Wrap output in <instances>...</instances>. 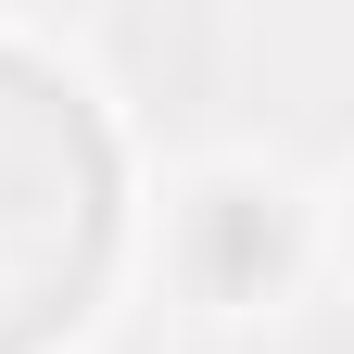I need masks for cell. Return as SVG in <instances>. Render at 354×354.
Here are the masks:
<instances>
[{"instance_id": "obj_1", "label": "cell", "mask_w": 354, "mask_h": 354, "mask_svg": "<svg viewBox=\"0 0 354 354\" xmlns=\"http://www.w3.org/2000/svg\"><path fill=\"white\" fill-rule=\"evenodd\" d=\"M279 266H291V215H279V190L215 177V190L190 203V279H203L215 304H253V291H279Z\"/></svg>"}]
</instances>
